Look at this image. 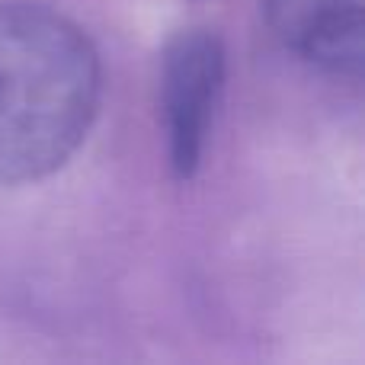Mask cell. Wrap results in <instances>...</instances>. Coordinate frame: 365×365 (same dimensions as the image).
<instances>
[{"label":"cell","mask_w":365,"mask_h":365,"mask_svg":"<svg viewBox=\"0 0 365 365\" xmlns=\"http://www.w3.org/2000/svg\"><path fill=\"white\" fill-rule=\"evenodd\" d=\"M272 36L324 74L359 81L365 0H263Z\"/></svg>","instance_id":"3"},{"label":"cell","mask_w":365,"mask_h":365,"mask_svg":"<svg viewBox=\"0 0 365 365\" xmlns=\"http://www.w3.org/2000/svg\"><path fill=\"white\" fill-rule=\"evenodd\" d=\"M227 51L218 32L182 29L160 55V128L173 180L189 182L199 173L225 93Z\"/></svg>","instance_id":"2"},{"label":"cell","mask_w":365,"mask_h":365,"mask_svg":"<svg viewBox=\"0 0 365 365\" xmlns=\"http://www.w3.org/2000/svg\"><path fill=\"white\" fill-rule=\"evenodd\" d=\"M100 96V55L74 19L0 0V186L61 170L87 141Z\"/></svg>","instance_id":"1"}]
</instances>
